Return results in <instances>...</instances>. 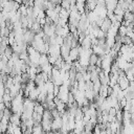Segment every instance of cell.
Returning a JSON list of instances; mask_svg holds the SVG:
<instances>
[{"label":"cell","instance_id":"obj_1","mask_svg":"<svg viewBox=\"0 0 134 134\" xmlns=\"http://www.w3.org/2000/svg\"><path fill=\"white\" fill-rule=\"evenodd\" d=\"M63 127V120L62 118H54L52 120V125H51V131L52 132H58V131H61Z\"/></svg>","mask_w":134,"mask_h":134},{"label":"cell","instance_id":"obj_9","mask_svg":"<svg viewBox=\"0 0 134 134\" xmlns=\"http://www.w3.org/2000/svg\"><path fill=\"white\" fill-rule=\"evenodd\" d=\"M98 55L97 54H95V53H92L91 55H90V60H89V63H90V65H93V66H95L96 65V62H97V60H98Z\"/></svg>","mask_w":134,"mask_h":134},{"label":"cell","instance_id":"obj_17","mask_svg":"<svg viewBox=\"0 0 134 134\" xmlns=\"http://www.w3.org/2000/svg\"><path fill=\"white\" fill-rule=\"evenodd\" d=\"M129 89H130L132 92H134V81L130 82V87H129Z\"/></svg>","mask_w":134,"mask_h":134},{"label":"cell","instance_id":"obj_18","mask_svg":"<svg viewBox=\"0 0 134 134\" xmlns=\"http://www.w3.org/2000/svg\"><path fill=\"white\" fill-rule=\"evenodd\" d=\"M100 134H108V133H107V131H106V130H102Z\"/></svg>","mask_w":134,"mask_h":134},{"label":"cell","instance_id":"obj_15","mask_svg":"<svg viewBox=\"0 0 134 134\" xmlns=\"http://www.w3.org/2000/svg\"><path fill=\"white\" fill-rule=\"evenodd\" d=\"M51 113H52V116H53V119L54 118H60L61 117V113L57 110V109H54V110H52L51 111Z\"/></svg>","mask_w":134,"mask_h":134},{"label":"cell","instance_id":"obj_4","mask_svg":"<svg viewBox=\"0 0 134 134\" xmlns=\"http://www.w3.org/2000/svg\"><path fill=\"white\" fill-rule=\"evenodd\" d=\"M70 50H71V47H69V46H67V45H65V44H63L62 46H61V57L65 60V59H67L68 57H69V54H70Z\"/></svg>","mask_w":134,"mask_h":134},{"label":"cell","instance_id":"obj_12","mask_svg":"<svg viewBox=\"0 0 134 134\" xmlns=\"http://www.w3.org/2000/svg\"><path fill=\"white\" fill-rule=\"evenodd\" d=\"M127 102H128V100L126 99V97L122 98V99H120V100H118V105H119V107H120L121 110L125 109V107H126V105H127Z\"/></svg>","mask_w":134,"mask_h":134},{"label":"cell","instance_id":"obj_7","mask_svg":"<svg viewBox=\"0 0 134 134\" xmlns=\"http://www.w3.org/2000/svg\"><path fill=\"white\" fill-rule=\"evenodd\" d=\"M43 120H53V116H52V113L50 110H45L44 111V114H43Z\"/></svg>","mask_w":134,"mask_h":134},{"label":"cell","instance_id":"obj_11","mask_svg":"<svg viewBox=\"0 0 134 134\" xmlns=\"http://www.w3.org/2000/svg\"><path fill=\"white\" fill-rule=\"evenodd\" d=\"M61 6H62L63 8H65V9H70V6H71L70 0H64V1H62Z\"/></svg>","mask_w":134,"mask_h":134},{"label":"cell","instance_id":"obj_5","mask_svg":"<svg viewBox=\"0 0 134 134\" xmlns=\"http://www.w3.org/2000/svg\"><path fill=\"white\" fill-rule=\"evenodd\" d=\"M111 26H112V21L107 17L105 20H104V23H103V25L100 26V29L104 31V32H108L109 31V29L111 28Z\"/></svg>","mask_w":134,"mask_h":134},{"label":"cell","instance_id":"obj_14","mask_svg":"<svg viewBox=\"0 0 134 134\" xmlns=\"http://www.w3.org/2000/svg\"><path fill=\"white\" fill-rule=\"evenodd\" d=\"M55 40H57V44H58V45L62 46V45L64 44V38H63V37L57 36V37H55Z\"/></svg>","mask_w":134,"mask_h":134},{"label":"cell","instance_id":"obj_3","mask_svg":"<svg viewBox=\"0 0 134 134\" xmlns=\"http://www.w3.org/2000/svg\"><path fill=\"white\" fill-rule=\"evenodd\" d=\"M9 122L13 124L14 126L16 127H20L21 122H22V119H21V116L19 114H16V113H13L10 119H9Z\"/></svg>","mask_w":134,"mask_h":134},{"label":"cell","instance_id":"obj_2","mask_svg":"<svg viewBox=\"0 0 134 134\" xmlns=\"http://www.w3.org/2000/svg\"><path fill=\"white\" fill-rule=\"evenodd\" d=\"M118 85L121 88V90H126V89H128L130 87V81L127 79V76H119Z\"/></svg>","mask_w":134,"mask_h":134},{"label":"cell","instance_id":"obj_16","mask_svg":"<svg viewBox=\"0 0 134 134\" xmlns=\"http://www.w3.org/2000/svg\"><path fill=\"white\" fill-rule=\"evenodd\" d=\"M57 58H54V57H52V55H48V62H49V64H51L52 66L55 64V62H57Z\"/></svg>","mask_w":134,"mask_h":134},{"label":"cell","instance_id":"obj_13","mask_svg":"<svg viewBox=\"0 0 134 134\" xmlns=\"http://www.w3.org/2000/svg\"><path fill=\"white\" fill-rule=\"evenodd\" d=\"M108 113H109V115L110 116H113V117H116V114H117V110L115 109V108H110L109 109V111H108Z\"/></svg>","mask_w":134,"mask_h":134},{"label":"cell","instance_id":"obj_8","mask_svg":"<svg viewBox=\"0 0 134 134\" xmlns=\"http://www.w3.org/2000/svg\"><path fill=\"white\" fill-rule=\"evenodd\" d=\"M48 55L46 53H43L41 54V58H40V62H39V65L40 66H44L46 64H48Z\"/></svg>","mask_w":134,"mask_h":134},{"label":"cell","instance_id":"obj_6","mask_svg":"<svg viewBox=\"0 0 134 134\" xmlns=\"http://www.w3.org/2000/svg\"><path fill=\"white\" fill-rule=\"evenodd\" d=\"M34 111H35L36 113L40 114V115H43V114H44V111H45V109H44V107L42 106V104H40V103L36 102V105H35Z\"/></svg>","mask_w":134,"mask_h":134},{"label":"cell","instance_id":"obj_10","mask_svg":"<svg viewBox=\"0 0 134 134\" xmlns=\"http://www.w3.org/2000/svg\"><path fill=\"white\" fill-rule=\"evenodd\" d=\"M127 31H128L127 27L125 25H120V27L118 28V34L117 35H119L120 37H125V36H127Z\"/></svg>","mask_w":134,"mask_h":134}]
</instances>
